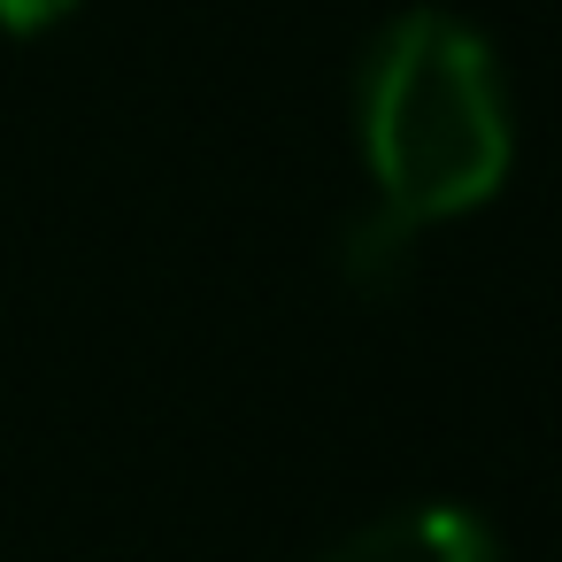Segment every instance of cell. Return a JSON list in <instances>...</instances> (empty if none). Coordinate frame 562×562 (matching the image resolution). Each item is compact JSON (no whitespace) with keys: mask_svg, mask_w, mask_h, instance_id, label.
Here are the masks:
<instances>
[{"mask_svg":"<svg viewBox=\"0 0 562 562\" xmlns=\"http://www.w3.org/2000/svg\"><path fill=\"white\" fill-rule=\"evenodd\" d=\"M324 562H508V554H501V539H493V524L477 508L424 501V508H401V516L362 524Z\"/></svg>","mask_w":562,"mask_h":562,"instance_id":"obj_2","label":"cell"},{"mask_svg":"<svg viewBox=\"0 0 562 562\" xmlns=\"http://www.w3.org/2000/svg\"><path fill=\"white\" fill-rule=\"evenodd\" d=\"M70 16H78V0H0V32H16V40H40Z\"/></svg>","mask_w":562,"mask_h":562,"instance_id":"obj_4","label":"cell"},{"mask_svg":"<svg viewBox=\"0 0 562 562\" xmlns=\"http://www.w3.org/2000/svg\"><path fill=\"white\" fill-rule=\"evenodd\" d=\"M355 132L378 201L401 209L408 224L485 209L516 162L508 78L493 47L447 9H408L370 40L355 86Z\"/></svg>","mask_w":562,"mask_h":562,"instance_id":"obj_1","label":"cell"},{"mask_svg":"<svg viewBox=\"0 0 562 562\" xmlns=\"http://www.w3.org/2000/svg\"><path fill=\"white\" fill-rule=\"evenodd\" d=\"M416 232H424V224H408V216L385 209V201H370V209L347 224V239H339V278H347V293H355V301H393V293L416 278Z\"/></svg>","mask_w":562,"mask_h":562,"instance_id":"obj_3","label":"cell"}]
</instances>
